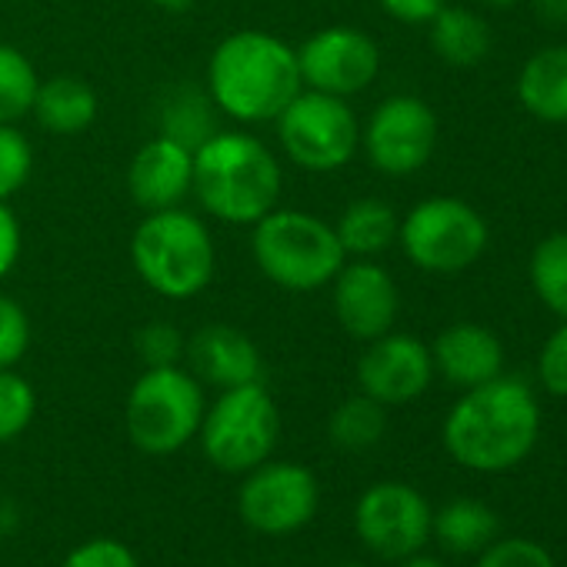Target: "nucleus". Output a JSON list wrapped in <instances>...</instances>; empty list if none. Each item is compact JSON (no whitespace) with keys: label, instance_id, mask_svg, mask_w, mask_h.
Returning a JSON list of instances; mask_svg holds the SVG:
<instances>
[{"label":"nucleus","instance_id":"nucleus-1","mask_svg":"<svg viewBox=\"0 0 567 567\" xmlns=\"http://www.w3.org/2000/svg\"><path fill=\"white\" fill-rule=\"evenodd\" d=\"M540 434L534 391L517 378H494L464 391L444 421L447 454L471 471L497 474L520 464Z\"/></svg>","mask_w":567,"mask_h":567},{"label":"nucleus","instance_id":"nucleus-2","mask_svg":"<svg viewBox=\"0 0 567 567\" xmlns=\"http://www.w3.org/2000/svg\"><path fill=\"white\" fill-rule=\"evenodd\" d=\"M207 91L210 101L240 124L277 121L305 91L298 51L264 31H237L210 54Z\"/></svg>","mask_w":567,"mask_h":567},{"label":"nucleus","instance_id":"nucleus-3","mask_svg":"<svg viewBox=\"0 0 567 567\" xmlns=\"http://www.w3.org/2000/svg\"><path fill=\"white\" fill-rule=\"evenodd\" d=\"M197 204L224 224H257L277 207L280 164L270 147L250 134H210L194 147Z\"/></svg>","mask_w":567,"mask_h":567},{"label":"nucleus","instance_id":"nucleus-4","mask_svg":"<svg viewBox=\"0 0 567 567\" xmlns=\"http://www.w3.org/2000/svg\"><path fill=\"white\" fill-rule=\"evenodd\" d=\"M131 260L154 295L187 301L214 280L217 250L200 217L181 207H167L151 210L137 224L131 237Z\"/></svg>","mask_w":567,"mask_h":567},{"label":"nucleus","instance_id":"nucleus-5","mask_svg":"<svg viewBox=\"0 0 567 567\" xmlns=\"http://www.w3.org/2000/svg\"><path fill=\"white\" fill-rule=\"evenodd\" d=\"M254 260L284 291H318L348 264L338 230L308 210H270L254 224Z\"/></svg>","mask_w":567,"mask_h":567},{"label":"nucleus","instance_id":"nucleus-6","mask_svg":"<svg viewBox=\"0 0 567 567\" xmlns=\"http://www.w3.org/2000/svg\"><path fill=\"white\" fill-rule=\"evenodd\" d=\"M200 421H204L200 381L177 364L147 368L127 394V408H124L127 437L144 454L154 457L177 454L200 431Z\"/></svg>","mask_w":567,"mask_h":567},{"label":"nucleus","instance_id":"nucleus-7","mask_svg":"<svg viewBox=\"0 0 567 567\" xmlns=\"http://www.w3.org/2000/svg\"><path fill=\"white\" fill-rule=\"evenodd\" d=\"M200 447L217 471L244 474L270 461V451L280 434L277 404L260 381L227 388L220 398L204 408Z\"/></svg>","mask_w":567,"mask_h":567},{"label":"nucleus","instance_id":"nucleus-8","mask_svg":"<svg viewBox=\"0 0 567 567\" xmlns=\"http://www.w3.org/2000/svg\"><path fill=\"white\" fill-rule=\"evenodd\" d=\"M408 260L427 274H461L487 247V220L467 200L427 197L398 227Z\"/></svg>","mask_w":567,"mask_h":567},{"label":"nucleus","instance_id":"nucleus-9","mask_svg":"<svg viewBox=\"0 0 567 567\" xmlns=\"http://www.w3.org/2000/svg\"><path fill=\"white\" fill-rule=\"evenodd\" d=\"M277 137L288 157L315 174L341 171L361 147V124L348 97L305 87L277 114Z\"/></svg>","mask_w":567,"mask_h":567},{"label":"nucleus","instance_id":"nucleus-10","mask_svg":"<svg viewBox=\"0 0 567 567\" xmlns=\"http://www.w3.org/2000/svg\"><path fill=\"white\" fill-rule=\"evenodd\" d=\"M321 504V484L311 467L291 461H264L247 471L237 511L244 524L257 534L280 537L295 534L315 520Z\"/></svg>","mask_w":567,"mask_h":567},{"label":"nucleus","instance_id":"nucleus-11","mask_svg":"<svg viewBox=\"0 0 567 567\" xmlns=\"http://www.w3.org/2000/svg\"><path fill=\"white\" fill-rule=\"evenodd\" d=\"M361 144L374 171L388 177L417 174L437 147V114L414 94H394L378 104Z\"/></svg>","mask_w":567,"mask_h":567},{"label":"nucleus","instance_id":"nucleus-12","mask_svg":"<svg viewBox=\"0 0 567 567\" xmlns=\"http://www.w3.org/2000/svg\"><path fill=\"white\" fill-rule=\"evenodd\" d=\"M431 507L424 494L401 481H381L368 487L354 507L358 537L388 560L417 554L431 537Z\"/></svg>","mask_w":567,"mask_h":567},{"label":"nucleus","instance_id":"nucleus-13","mask_svg":"<svg viewBox=\"0 0 567 567\" xmlns=\"http://www.w3.org/2000/svg\"><path fill=\"white\" fill-rule=\"evenodd\" d=\"M298 68L305 87L334 97H354L374 84L381 71V51L358 28H324L301 44Z\"/></svg>","mask_w":567,"mask_h":567},{"label":"nucleus","instance_id":"nucleus-14","mask_svg":"<svg viewBox=\"0 0 567 567\" xmlns=\"http://www.w3.org/2000/svg\"><path fill=\"white\" fill-rule=\"evenodd\" d=\"M434 378L431 348L411 334H381L368 341V351L358 361L361 394L374 398L384 408L417 401Z\"/></svg>","mask_w":567,"mask_h":567},{"label":"nucleus","instance_id":"nucleus-15","mask_svg":"<svg viewBox=\"0 0 567 567\" xmlns=\"http://www.w3.org/2000/svg\"><path fill=\"white\" fill-rule=\"evenodd\" d=\"M334 284V315L338 324L358 338V341H374L388 334L398 321L401 311V295L394 277L374 264V260H354L338 270Z\"/></svg>","mask_w":567,"mask_h":567},{"label":"nucleus","instance_id":"nucleus-16","mask_svg":"<svg viewBox=\"0 0 567 567\" xmlns=\"http://www.w3.org/2000/svg\"><path fill=\"white\" fill-rule=\"evenodd\" d=\"M190 181H194V147H187L171 134L147 141L134 154L127 171V190L134 204L144 207L147 214L181 207V200L190 194Z\"/></svg>","mask_w":567,"mask_h":567},{"label":"nucleus","instance_id":"nucleus-17","mask_svg":"<svg viewBox=\"0 0 567 567\" xmlns=\"http://www.w3.org/2000/svg\"><path fill=\"white\" fill-rule=\"evenodd\" d=\"M431 361H434V374H441L454 388L471 391L477 384H487V381L501 378V371H504V344L484 324L461 321V324L444 328L434 338Z\"/></svg>","mask_w":567,"mask_h":567},{"label":"nucleus","instance_id":"nucleus-18","mask_svg":"<svg viewBox=\"0 0 567 567\" xmlns=\"http://www.w3.org/2000/svg\"><path fill=\"white\" fill-rule=\"evenodd\" d=\"M184 354L190 358V374L220 391L260 381V351L230 324H204Z\"/></svg>","mask_w":567,"mask_h":567},{"label":"nucleus","instance_id":"nucleus-19","mask_svg":"<svg viewBox=\"0 0 567 567\" xmlns=\"http://www.w3.org/2000/svg\"><path fill=\"white\" fill-rule=\"evenodd\" d=\"M520 107L544 124H567V44L540 48L517 74Z\"/></svg>","mask_w":567,"mask_h":567},{"label":"nucleus","instance_id":"nucleus-20","mask_svg":"<svg viewBox=\"0 0 567 567\" xmlns=\"http://www.w3.org/2000/svg\"><path fill=\"white\" fill-rule=\"evenodd\" d=\"M31 114L38 117V124L58 137H74L81 131H87L97 117V94L91 91L87 81L61 74L51 81L38 84V97Z\"/></svg>","mask_w":567,"mask_h":567},{"label":"nucleus","instance_id":"nucleus-21","mask_svg":"<svg viewBox=\"0 0 567 567\" xmlns=\"http://www.w3.org/2000/svg\"><path fill=\"white\" fill-rule=\"evenodd\" d=\"M431 48L451 68H477L491 54V28L467 8L444 4L431 21Z\"/></svg>","mask_w":567,"mask_h":567},{"label":"nucleus","instance_id":"nucleus-22","mask_svg":"<svg viewBox=\"0 0 567 567\" xmlns=\"http://www.w3.org/2000/svg\"><path fill=\"white\" fill-rule=\"evenodd\" d=\"M431 534L451 554H481L497 540V514L481 501L457 497L431 517Z\"/></svg>","mask_w":567,"mask_h":567},{"label":"nucleus","instance_id":"nucleus-23","mask_svg":"<svg viewBox=\"0 0 567 567\" xmlns=\"http://www.w3.org/2000/svg\"><path fill=\"white\" fill-rule=\"evenodd\" d=\"M398 210L388 204V200H378V197H364V200H354L341 220H338V240L348 254L354 257H374L381 250H388L394 240H398Z\"/></svg>","mask_w":567,"mask_h":567},{"label":"nucleus","instance_id":"nucleus-24","mask_svg":"<svg viewBox=\"0 0 567 567\" xmlns=\"http://www.w3.org/2000/svg\"><path fill=\"white\" fill-rule=\"evenodd\" d=\"M388 431V414H384V404H378L374 398L368 394H358V398H348L344 404L334 408L331 421H328V434L334 441V447L341 451H371Z\"/></svg>","mask_w":567,"mask_h":567},{"label":"nucleus","instance_id":"nucleus-25","mask_svg":"<svg viewBox=\"0 0 567 567\" xmlns=\"http://www.w3.org/2000/svg\"><path fill=\"white\" fill-rule=\"evenodd\" d=\"M530 288L537 301L567 321V230L547 234L530 254Z\"/></svg>","mask_w":567,"mask_h":567},{"label":"nucleus","instance_id":"nucleus-26","mask_svg":"<svg viewBox=\"0 0 567 567\" xmlns=\"http://www.w3.org/2000/svg\"><path fill=\"white\" fill-rule=\"evenodd\" d=\"M38 84L31 58L11 44H0V124H18L31 114Z\"/></svg>","mask_w":567,"mask_h":567},{"label":"nucleus","instance_id":"nucleus-27","mask_svg":"<svg viewBox=\"0 0 567 567\" xmlns=\"http://www.w3.org/2000/svg\"><path fill=\"white\" fill-rule=\"evenodd\" d=\"M34 411H38V394L31 381L14 374V368L0 371V444L21 437L31 427Z\"/></svg>","mask_w":567,"mask_h":567},{"label":"nucleus","instance_id":"nucleus-28","mask_svg":"<svg viewBox=\"0 0 567 567\" xmlns=\"http://www.w3.org/2000/svg\"><path fill=\"white\" fill-rule=\"evenodd\" d=\"M34 167V151L31 141L14 127V124H0V200L14 197Z\"/></svg>","mask_w":567,"mask_h":567},{"label":"nucleus","instance_id":"nucleus-29","mask_svg":"<svg viewBox=\"0 0 567 567\" xmlns=\"http://www.w3.org/2000/svg\"><path fill=\"white\" fill-rule=\"evenodd\" d=\"M31 348V318L14 301L0 295V371H11Z\"/></svg>","mask_w":567,"mask_h":567},{"label":"nucleus","instance_id":"nucleus-30","mask_svg":"<svg viewBox=\"0 0 567 567\" xmlns=\"http://www.w3.org/2000/svg\"><path fill=\"white\" fill-rule=\"evenodd\" d=\"M477 567H557L550 550H544L537 540L527 537H507L494 540L481 550Z\"/></svg>","mask_w":567,"mask_h":567},{"label":"nucleus","instance_id":"nucleus-31","mask_svg":"<svg viewBox=\"0 0 567 567\" xmlns=\"http://www.w3.org/2000/svg\"><path fill=\"white\" fill-rule=\"evenodd\" d=\"M184 334L174 328V324H164V321H154L147 328L137 331V351L144 358L147 368H167V364H177L184 358Z\"/></svg>","mask_w":567,"mask_h":567},{"label":"nucleus","instance_id":"nucleus-32","mask_svg":"<svg viewBox=\"0 0 567 567\" xmlns=\"http://www.w3.org/2000/svg\"><path fill=\"white\" fill-rule=\"evenodd\" d=\"M61 567H137L134 550L124 540L114 537H94L81 547H74Z\"/></svg>","mask_w":567,"mask_h":567},{"label":"nucleus","instance_id":"nucleus-33","mask_svg":"<svg viewBox=\"0 0 567 567\" xmlns=\"http://www.w3.org/2000/svg\"><path fill=\"white\" fill-rule=\"evenodd\" d=\"M537 378L547 394L567 398V321L544 341L537 358Z\"/></svg>","mask_w":567,"mask_h":567},{"label":"nucleus","instance_id":"nucleus-34","mask_svg":"<svg viewBox=\"0 0 567 567\" xmlns=\"http://www.w3.org/2000/svg\"><path fill=\"white\" fill-rule=\"evenodd\" d=\"M21 257V224L8 200H0V280H4Z\"/></svg>","mask_w":567,"mask_h":567},{"label":"nucleus","instance_id":"nucleus-35","mask_svg":"<svg viewBox=\"0 0 567 567\" xmlns=\"http://www.w3.org/2000/svg\"><path fill=\"white\" fill-rule=\"evenodd\" d=\"M378 4L401 24H427L447 0H378Z\"/></svg>","mask_w":567,"mask_h":567},{"label":"nucleus","instance_id":"nucleus-36","mask_svg":"<svg viewBox=\"0 0 567 567\" xmlns=\"http://www.w3.org/2000/svg\"><path fill=\"white\" fill-rule=\"evenodd\" d=\"M534 11L547 24H567V0H534Z\"/></svg>","mask_w":567,"mask_h":567},{"label":"nucleus","instance_id":"nucleus-37","mask_svg":"<svg viewBox=\"0 0 567 567\" xmlns=\"http://www.w3.org/2000/svg\"><path fill=\"white\" fill-rule=\"evenodd\" d=\"M401 567H447L444 560H437V557H427V554H411V557H404V564Z\"/></svg>","mask_w":567,"mask_h":567},{"label":"nucleus","instance_id":"nucleus-38","mask_svg":"<svg viewBox=\"0 0 567 567\" xmlns=\"http://www.w3.org/2000/svg\"><path fill=\"white\" fill-rule=\"evenodd\" d=\"M477 4H484V8H494V11H511L514 4H520V0H477Z\"/></svg>","mask_w":567,"mask_h":567},{"label":"nucleus","instance_id":"nucleus-39","mask_svg":"<svg viewBox=\"0 0 567 567\" xmlns=\"http://www.w3.org/2000/svg\"><path fill=\"white\" fill-rule=\"evenodd\" d=\"M151 4L167 8V11H181V8H187V4H190V0H151Z\"/></svg>","mask_w":567,"mask_h":567},{"label":"nucleus","instance_id":"nucleus-40","mask_svg":"<svg viewBox=\"0 0 567 567\" xmlns=\"http://www.w3.org/2000/svg\"><path fill=\"white\" fill-rule=\"evenodd\" d=\"M344 567H368V564H344Z\"/></svg>","mask_w":567,"mask_h":567}]
</instances>
